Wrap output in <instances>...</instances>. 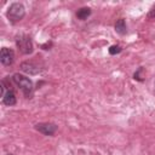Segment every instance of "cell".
<instances>
[{
  "mask_svg": "<svg viewBox=\"0 0 155 155\" xmlns=\"http://www.w3.org/2000/svg\"><path fill=\"white\" fill-rule=\"evenodd\" d=\"M15 59V53L11 48H7V47H2L1 51H0V62L4 64V65H10L12 64Z\"/></svg>",
  "mask_w": 155,
  "mask_h": 155,
  "instance_id": "4",
  "label": "cell"
},
{
  "mask_svg": "<svg viewBox=\"0 0 155 155\" xmlns=\"http://www.w3.org/2000/svg\"><path fill=\"white\" fill-rule=\"evenodd\" d=\"M119 52H121V47H120V46L113 45V46L109 47V53H110V54H116V53H119Z\"/></svg>",
  "mask_w": 155,
  "mask_h": 155,
  "instance_id": "10",
  "label": "cell"
},
{
  "mask_svg": "<svg viewBox=\"0 0 155 155\" xmlns=\"http://www.w3.org/2000/svg\"><path fill=\"white\" fill-rule=\"evenodd\" d=\"M12 79H13V82L22 90V92L27 97H29L31 94V92H33V82H31V80L29 78H27V76H24L22 74H15Z\"/></svg>",
  "mask_w": 155,
  "mask_h": 155,
  "instance_id": "1",
  "label": "cell"
},
{
  "mask_svg": "<svg viewBox=\"0 0 155 155\" xmlns=\"http://www.w3.org/2000/svg\"><path fill=\"white\" fill-rule=\"evenodd\" d=\"M148 19L155 21V5L150 8V11H149V13H148Z\"/></svg>",
  "mask_w": 155,
  "mask_h": 155,
  "instance_id": "11",
  "label": "cell"
},
{
  "mask_svg": "<svg viewBox=\"0 0 155 155\" xmlns=\"http://www.w3.org/2000/svg\"><path fill=\"white\" fill-rule=\"evenodd\" d=\"M21 70L29 75H35L40 71V68H39V65L34 64L33 62H23L21 64Z\"/></svg>",
  "mask_w": 155,
  "mask_h": 155,
  "instance_id": "6",
  "label": "cell"
},
{
  "mask_svg": "<svg viewBox=\"0 0 155 155\" xmlns=\"http://www.w3.org/2000/svg\"><path fill=\"white\" fill-rule=\"evenodd\" d=\"M115 30H116L119 34H121V35L126 34L127 29H126V23H125V19L120 18V19H119V21L115 23Z\"/></svg>",
  "mask_w": 155,
  "mask_h": 155,
  "instance_id": "8",
  "label": "cell"
},
{
  "mask_svg": "<svg viewBox=\"0 0 155 155\" xmlns=\"http://www.w3.org/2000/svg\"><path fill=\"white\" fill-rule=\"evenodd\" d=\"M90 15H91V8H88V7H81V8L78 10V12H76V17H78L79 19H81V21L86 19Z\"/></svg>",
  "mask_w": 155,
  "mask_h": 155,
  "instance_id": "9",
  "label": "cell"
},
{
  "mask_svg": "<svg viewBox=\"0 0 155 155\" xmlns=\"http://www.w3.org/2000/svg\"><path fill=\"white\" fill-rule=\"evenodd\" d=\"M16 45H17L18 50L24 54H29L33 52V42H31V39L29 35L22 34L19 36H17Z\"/></svg>",
  "mask_w": 155,
  "mask_h": 155,
  "instance_id": "3",
  "label": "cell"
},
{
  "mask_svg": "<svg viewBox=\"0 0 155 155\" xmlns=\"http://www.w3.org/2000/svg\"><path fill=\"white\" fill-rule=\"evenodd\" d=\"M24 13H25L24 6L19 2H13L7 10V18L12 23H17L24 17Z\"/></svg>",
  "mask_w": 155,
  "mask_h": 155,
  "instance_id": "2",
  "label": "cell"
},
{
  "mask_svg": "<svg viewBox=\"0 0 155 155\" xmlns=\"http://www.w3.org/2000/svg\"><path fill=\"white\" fill-rule=\"evenodd\" d=\"M2 103H4L5 105H8V107L16 104V96H15L13 91L8 90V91L5 93V96L2 97Z\"/></svg>",
  "mask_w": 155,
  "mask_h": 155,
  "instance_id": "7",
  "label": "cell"
},
{
  "mask_svg": "<svg viewBox=\"0 0 155 155\" xmlns=\"http://www.w3.org/2000/svg\"><path fill=\"white\" fill-rule=\"evenodd\" d=\"M35 128L39 132H41V133H44L46 136H52L57 131V126L54 124H51V122H41V124H38V125H35Z\"/></svg>",
  "mask_w": 155,
  "mask_h": 155,
  "instance_id": "5",
  "label": "cell"
}]
</instances>
